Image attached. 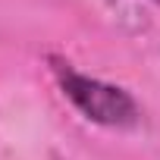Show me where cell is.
I'll use <instances>...</instances> for the list:
<instances>
[{
    "mask_svg": "<svg viewBox=\"0 0 160 160\" xmlns=\"http://www.w3.org/2000/svg\"><path fill=\"white\" fill-rule=\"evenodd\" d=\"M53 72L60 78L63 94L91 122H101V126H110V129H129V126L138 122V107H135L129 91L107 85L101 78L82 75L69 63H60V60H53Z\"/></svg>",
    "mask_w": 160,
    "mask_h": 160,
    "instance_id": "cell-1",
    "label": "cell"
},
{
    "mask_svg": "<svg viewBox=\"0 0 160 160\" xmlns=\"http://www.w3.org/2000/svg\"><path fill=\"white\" fill-rule=\"evenodd\" d=\"M154 3H160V0H154Z\"/></svg>",
    "mask_w": 160,
    "mask_h": 160,
    "instance_id": "cell-2",
    "label": "cell"
}]
</instances>
